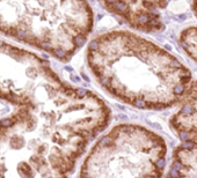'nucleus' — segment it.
Listing matches in <instances>:
<instances>
[{
	"mask_svg": "<svg viewBox=\"0 0 197 178\" xmlns=\"http://www.w3.org/2000/svg\"><path fill=\"white\" fill-rule=\"evenodd\" d=\"M86 57L101 87L138 109L162 110L178 104L193 82L191 72L176 57L129 31L96 36Z\"/></svg>",
	"mask_w": 197,
	"mask_h": 178,
	"instance_id": "obj_1",
	"label": "nucleus"
},
{
	"mask_svg": "<svg viewBox=\"0 0 197 178\" xmlns=\"http://www.w3.org/2000/svg\"><path fill=\"white\" fill-rule=\"evenodd\" d=\"M0 100L28 106L51 125L88 140L110 120V108L96 94L70 86L46 60L2 39Z\"/></svg>",
	"mask_w": 197,
	"mask_h": 178,
	"instance_id": "obj_2",
	"label": "nucleus"
},
{
	"mask_svg": "<svg viewBox=\"0 0 197 178\" xmlns=\"http://www.w3.org/2000/svg\"><path fill=\"white\" fill-rule=\"evenodd\" d=\"M89 140L38 117L28 106L0 119V177H64Z\"/></svg>",
	"mask_w": 197,
	"mask_h": 178,
	"instance_id": "obj_3",
	"label": "nucleus"
},
{
	"mask_svg": "<svg viewBox=\"0 0 197 178\" xmlns=\"http://www.w3.org/2000/svg\"><path fill=\"white\" fill-rule=\"evenodd\" d=\"M93 24L86 0H0V32L62 61L85 44Z\"/></svg>",
	"mask_w": 197,
	"mask_h": 178,
	"instance_id": "obj_4",
	"label": "nucleus"
},
{
	"mask_svg": "<svg viewBox=\"0 0 197 178\" xmlns=\"http://www.w3.org/2000/svg\"><path fill=\"white\" fill-rule=\"evenodd\" d=\"M167 146L162 138L135 124H119L101 138L85 159L83 177H161Z\"/></svg>",
	"mask_w": 197,
	"mask_h": 178,
	"instance_id": "obj_5",
	"label": "nucleus"
},
{
	"mask_svg": "<svg viewBox=\"0 0 197 178\" xmlns=\"http://www.w3.org/2000/svg\"><path fill=\"white\" fill-rule=\"evenodd\" d=\"M182 101L169 122L182 141L173 154L169 176L197 177V81L191 82Z\"/></svg>",
	"mask_w": 197,
	"mask_h": 178,
	"instance_id": "obj_6",
	"label": "nucleus"
},
{
	"mask_svg": "<svg viewBox=\"0 0 197 178\" xmlns=\"http://www.w3.org/2000/svg\"><path fill=\"white\" fill-rule=\"evenodd\" d=\"M108 12L129 27L145 32L164 28L162 10L167 0H99Z\"/></svg>",
	"mask_w": 197,
	"mask_h": 178,
	"instance_id": "obj_7",
	"label": "nucleus"
},
{
	"mask_svg": "<svg viewBox=\"0 0 197 178\" xmlns=\"http://www.w3.org/2000/svg\"><path fill=\"white\" fill-rule=\"evenodd\" d=\"M193 10L197 18V0H194ZM179 42L184 52L197 64V24L184 29L180 35Z\"/></svg>",
	"mask_w": 197,
	"mask_h": 178,
	"instance_id": "obj_8",
	"label": "nucleus"
}]
</instances>
